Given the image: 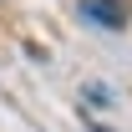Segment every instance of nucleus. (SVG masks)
<instances>
[{
    "label": "nucleus",
    "mask_w": 132,
    "mask_h": 132,
    "mask_svg": "<svg viewBox=\"0 0 132 132\" xmlns=\"http://www.w3.org/2000/svg\"><path fill=\"white\" fill-rule=\"evenodd\" d=\"M81 15L97 20V26L122 31V26H127V5H122V0H81Z\"/></svg>",
    "instance_id": "1"
},
{
    "label": "nucleus",
    "mask_w": 132,
    "mask_h": 132,
    "mask_svg": "<svg viewBox=\"0 0 132 132\" xmlns=\"http://www.w3.org/2000/svg\"><path fill=\"white\" fill-rule=\"evenodd\" d=\"M92 132H112V127H92Z\"/></svg>",
    "instance_id": "2"
}]
</instances>
